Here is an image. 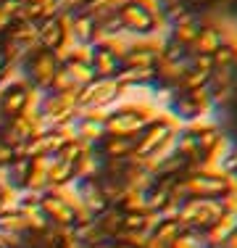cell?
<instances>
[{
  "instance_id": "1",
  "label": "cell",
  "mask_w": 237,
  "mask_h": 248,
  "mask_svg": "<svg viewBox=\"0 0 237 248\" xmlns=\"http://www.w3.org/2000/svg\"><path fill=\"white\" fill-rule=\"evenodd\" d=\"M116 16L121 21L127 37L132 40H145V37H158V24H163L161 14H153L137 0H127L116 8Z\"/></svg>"
},
{
  "instance_id": "2",
  "label": "cell",
  "mask_w": 237,
  "mask_h": 248,
  "mask_svg": "<svg viewBox=\"0 0 237 248\" xmlns=\"http://www.w3.org/2000/svg\"><path fill=\"white\" fill-rule=\"evenodd\" d=\"M224 214L219 198H187L179 206V217L177 222L182 224V230H195V232H203L208 230L219 217Z\"/></svg>"
},
{
  "instance_id": "3",
  "label": "cell",
  "mask_w": 237,
  "mask_h": 248,
  "mask_svg": "<svg viewBox=\"0 0 237 248\" xmlns=\"http://www.w3.org/2000/svg\"><path fill=\"white\" fill-rule=\"evenodd\" d=\"M185 182L190 198H222L229 187H235V177L227 174H206V172H195L187 177H179Z\"/></svg>"
},
{
  "instance_id": "4",
  "label": "cell",
  "mask_w": 237,
  "mask_h": 248,
  "mask_svg": "<svg viewBox=\"0 0 237 248\" xmlns=\"http://www.w3.org/2000/svg\"><path fill=\"white\" fill-rule=\"evenodd\" d=\"M34 135H37L34 119L21 114V116H14V119L3 127V138H0V143H5L8 148H19V145H27Z\"/></svg>"
},
{
  "instance_id": "5",
  "label": "cell",
  "mask_w": 237,
  "mask_h": 248,
  "mask_svg": "<svg viewBox=\"0 0 237 248\" xmlns=\"http://www.w3.org/2000/svg\"><path fill=\"white\" fill-rule=\"evenodd\" d=\"M40 211L47 217V222L53 224V227H74V211L69 209L66 203H63L61 198L56 196V193H43V201H40Z\"/></svg>"
},
{
  "instance_id": "6",
  "label": "cell",
  "mask_w": 237,
  "mask_h": 248,
  "mask_svg": "<svg viewBox=\"0 0 237 248\" xmlns=\"http://www.w3.org/2000/svg\"><path fill=\"white\" fill-rule=\"evenodd\" d=\"M24 69H27V77H32V85L47 93L50 79H53V72L58 69V63L53 61L50 53H34V56L27 61V66H24Z\"/></svg>"
},
{
  "instance_id": "7",
  "label": "cell",
  "mask_w": 237,
  "mask_h": 248,
  "mask_svg": "<svg viewBox=\"0 0 237 248\" xmlns=\"http://www.w3.org/2000/svg\"><path fill=\"white\" fill-rule=\"evenodd\" d=\"M76 198H79V209H85L92 219H95V217H100L105 209H108V201H105L103 193H100L98 180L76 182Z\"/></svg>"
},
{
  "instance_id": "8",
  "label": "cell",
  "mask_w": 237,
  "mask_h": 248,
  "mask_svg": "<svg viewBox=\"0 0 237 248\" xmlns=\"http://www.w3.org/2000/svg\"><path fill=\"white\" fill-rule=\"evenodd\" d=\"M224 43H229L227 34H224L222 27L216 24H203L198 29V37H195V43L190 45V48H195V53H206V56H213L219 48H222Z\"/></svg>"
},
{
  "instance_id": "9",
  "label": "cell",
  "mask_w": 237,
  "mask_h": 248,
  "mask_svg": "<svg viewBox=\"0 0 237 248\" xmlns=\"http://www.w3.org/2000/svg\"><path fill=\"white\" fill-rule=\"evenodd\" d=\"M100 174H103V158H100V151L98 148H87L74 164V180L76 182L100 180Z\"/></svg>"
},
{
  "instance_id": "10",
  "label": "cell",
  "mask_w": 237,
  "mask_h": 248,
  "mask_svg": "<svg viewBox=\"0 0 237 248\" xmlns=\"http://www.w3.org/2000/svg\"><path fill=\"white\" fill-rule=\"evenodd\" d=\"M66 40H69L66 27L61 24V19H58V16H50V19L40 21V48L56 50L58 45H63Z\"/></svg>"
},
{
  "instance_id": "11",
  "label": "cell",
  "mask_w": 237,
  "mask_h": 248,
  "mask_svg": "<svg viewBox=\"0 0 237 248\" xmlns=\"http://www.w3.org/2000/svg\"><path fill=\"white\" fill-rule=\"evenodd\" d=\"M90 66L98 79H114L116 72L121 69V61H118V56L111 48H95Z\"/></svg>"
},
{
  "instance_id": "12",
  "label": "cell",
  "mask_w": 237,
  "mask_h": 248,
  "mask_svg": "<svg viewBox=\"0 0 237 248\" xmlns=\"http://www.w3.org/2000/svg\"><path fill=\"white\" fill-rule=\"evenodd\" d=\"M27 87H11V90H5L3 95H0V116L14 119V116H21L24 111H27V100H29Z\"/></svg>"
},
{
  "instance_id": "13",
  "label": "cell",
  "mask_w": 237,
  "mask_h": 248,
  "mask_svg": "<svg viewBox=\"0 0 237 248\" xmlns=\"http://www.w3.org/2000/svg\"><path fill=\"white\" fill-rule=\"evenodd\" d=\"M98 151L108 161H127L134 153V138H105Z\"/></svg>"
},
{
  "instance_id": "14",
  "label": "cell",
  "mask_w": 237,
  "mask_h": 248,
  "mask_svg": "<svg viewBox=\"0 0 237 248\" xmlns=\"http://www.w3.org/2000/svg\"><path fill=\"white\" fill-rule=\"evenodd\" d=\"M63 69L69 72V77H71V82H74V87H76V90H79V87H85V85H90L92 79H98V77H95V72H92V66H90V63L69 61Z\"/></svg>"
},
{
  "instance_id": "15",
  "label": "cell",
  "mask_w": 237,
  "mask_h": 248,
  "mask_svg": "<svg viewBox=\"0 0 237 248\" xmlns=\"http://www.w3.org/2000/svg\"><path fill=\"white\" fill-rule=\"evenodd\" d=\"M29 169H32V161L29 158H14L8 167V182L14 187H27V177H29Z\"/></svg>"
},
{
  "instance_id": "16",
  "label": "cell",
  "mask_w": 237,
  "mask_h": 248,
  "mask_svg": "<svg viewBox=\"0 0 237 248\" xmlns=\"http://www.w3.org/2000/svg\"><path fill=\"white\" fill-rule=\"evenodd\" d=\"M118 209L124 214H145L148 211V203H145V193H134V190H127L124 201L118 203Z\"/></svg>"
},
{
  "instance_id": "17",
  "label": "cell",
  "mask_w": 237,
  "mask_h": 248,
  "mask_svg": "<svg viewBox=\"0 0 237 248\" xmlns=\"http://www.w3.org/2000/svg\"><path fill=\"white\" fill-rule=\"evenodd\" d=\"M182 232H185V230H182L179 222H161V224H158V230L153 232V238H158L161 243H166V246L171 248V243H174Z\"/></svg>"
},
{
  "instance_id": "18",
  "label": "cell",
  "mask_w": 237,
  "mask_h": 248,
  "mask_svg": "<svg viewBox=\"0 0 237 248\" xmlns=\"http://www.w3.org/2000/svg\"><path fill=\"white\" fill-rule=\"evenodd\" d=\"M213 69H222V66H237V48L232 43H224L222 48L213 53Z\"/></svg>"
},
{
  "instance_id": "19",
  "label": "cell",
  "mask_w": 237,
  "mask_h": 248,
  "mask_svg": "<svg viewBox=\"0 0 237 248\" xmlns=\"http://www.w3.org/2000/svg\"><path fill=\"white\" fill-rule=\"evenodd\" d=\"M71 90H76V87H74V82H71L69 72L63 66H58L56 72H53V79H50L47 93H71Z\"/></svg>"
},
{
  "instance_id": "20",
  "label": "cell",
  "mask_w": 237,
  "mask_h": 248,
  "mask_svg": "<svg viewBox=\"0 0 237 248\" xmlns=\"http://www.w3.org/2000/svg\"><path fill=\"white\" fill-rule=\"evenodd\" d=\"M187 66L193 69V72L211 74V72H213V58H211V56H206V53H193V56L187 58Z\"/></svg>"
},
{
  "instance_id": "21",
  "label": "cell",
  "mask_w": 237,
  "mask_h": 248,
  "mask_svg": "<svg viewBox=\"0 0 237 248\" xmlns=\"http://www.w3.org/2000/svg\"><path fill=\"white\" fill-rule=\"evenodd\" d=\"M145 248H169V246L161 243L158 238H153V235H150V238H148V243H145Z\"/></svg>"
},
{
  "instance_id": "22",
  "label": "cell",
  "mask_w": 237,
  "mask_h": 248,
  "mask_svg": "<svg viewBox=\"0 0 237 248\" xmlns=\"http://www.w3.org/2000/svg\"><path fill=\"white\" fill-rule=\"evenodd\" d=\"M5 63H8V61H5V56L0 53V72H3V66H5Z\"/></svg>"
},
{
  "instance_id": "23",
  "label": "cell",
  "mask_w": 237,
  "mask_h": 248,
  "mask_svg": "<svg viewBox=\"0 0 237 248\" xmlns=\"http://www.w3.org/2000/svg\"><path fill=\"white\" fill-rule=\"evenodd\" d=\"M3 193H5V185H0V201H3Z\"/></svg>"
},
{
  "instance_id": "24",
  "label": "cell",
  "mask_w": 237,
  "mask_h": 248,
  "mask_svg": "<svg viewBox=\"0 0 237 248\" xmlns=\"http://www.w3.org/2000/svg\"><path fill=\"white\" fill-rule=\"evenodd\" d=\"M118 248H127V246H118Z\"/></svg>"
}]
</instances>
